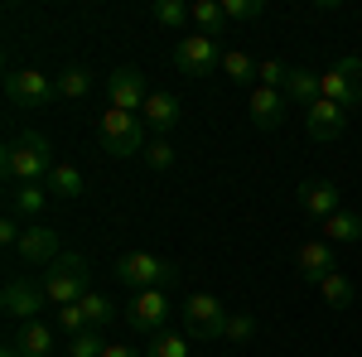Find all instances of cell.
Segmentation results:
<instances>
[{"mask_svg":"<svg viewBox=\"0 0 362 357\" xmlns=\"http://www.w3.org/2000/svg\"><path fill=\"white\" fill-rule=\"evenodd\" d=\"M295 271H300V280H309V285H324V280L338 271L334 247H329L324 237H309V242H300V251H295Z\"/></svg>","mask_w":362,"mask_h":357,"instance_id":"obj_12","label":"cell"},{"mask_svg":"<svg viewBox=\"0 0 362 357\" xmlns=\"http://www.w3.org/2000/svg\"><path fill=\"white\" fill-rule=\"evenodd\" d=\"M15 256L25 261L29 271H34V266H54L58 256H63V251H58V232H54V227H44V222H29L25 232H20Z\"/></svg>","mask_w":362,"mask_h":357,"instance_id":"obj_11","label":"cell"},{"mask_svg":"<svg viewBox=\"0 0 362 357\" xmlns=\"http://www.w3.org/2000/svg\"><path fill=\"white\" fill-rule=\"evenodd\" d=\"M107 353V338H102V329H83L68 338V357H102Z\"/></svg>","mask_w":362,"mask_h":357,"instance_id":"obj_28","label":"cell"},{"mask_svg":"<svg viewBox=\"0 0 362 357\" xmlns=\"http://www.w3.org/2000/svg\"><path fill=\"white\" fill-rule=\"evenodd\" d=\"M280 92H285V102H290V107H300V111L314 107V102H319V73H314V68H290Z\"/></svg>","mask_w":362,"mask_h":357,"instance_id":"obj_19","label":"cell"},{"mask_svg":"<svg viewBox=\"0 0 362 357\" xmlns=\"http://www.w3.org/2000/svg\"><path fill=\"white\" fill-rule=\"evenodd\" d=\"M150 15H155V25H165V29L194 25V10H189L184 0H155V5H150Z\"/></svg>","mask_w":362,"mask_h":357,"instance_id":"obj_26","label":"cell"},{"mask_svg":"<svg viewBox=\"0 0 362 357\" xmlns=\"http://www.w3.org/2000/svg\"><path fill=\"white\" fill-rule=\"evenodd\" d=\"M256 68L261 58H251L247 49H223V78L237 87H256Z\"/></svg>","mask_w":362,"mask_h":357,"instance_id":"obj_22","label":"cell"},{"mask_svg":"<svg viewBox=\"0 0 362 357\" xmlns=\"http://www.w3.org/2000/svg\"><path fill=\"white\" fill-rule=\"evenodd\" d=\"M54 145L44 131H20V136L5 140V150H0V169H5V179L10 184H44L49 174H54Z\"/></svg>","mask_w":362,"mask_h":357,"instance_id":"obj_1","label":"cell"},{"mask_svg":"<svg viewBox=\"0 0 362 357\" xmlns=\"http://www.w3.org/2000/svg\"><path fill=\"white\" fill-rule=\"evenodd\" d=\"M223 15L237 20V25H251V20L266 15V5H261V0H223Z\"/></svg>","mask_w":362,"mask_h":357,"instance_id":"obj_32","label":"cell"},{"mask_svg":"<svg viewBox=\"0 0 362 357\" xmlns=\"http://www.w3.org/2000/svg\"><path fill=\"white\" fill-rule=\"evenodd\" d=\"M49 184H10V198H5V213L20 222H34L44 208H49Z\"/></svg>","mask_w":362,"mask_h":357,"instance_id":"obj_17","label":"cell"},{"mask_svg":"<svg viewBox=\"0 0 362 357\" xmlns=\"http://www.w3.org/2000/svg\"><path fill=\"white\" fill-rule=\"evenodd\" d=\"M140 116H145V131H155V136H169V131L184 121V107H179V97H174V92H150Z\"/></svg>","mask_w":362,"mask_h":357,"instance_id":"obj_15","label":"cell"},{"mask_svg":"<svg viewBox=\"0 0 362 357\" xmlns=\"http://www.w3.org/2000/svg\"><path fill=\"white\" fill-rule=\"evenodd\" d=\"M92 83H97V78H92L87 68H63V73L54 78V92L63 97V102H78V97L92 92Z\"/></svg>","mask_w":362,"mask_h":357,"instance_id":"obj_25","label":"cell"},{"mask_svg":"<svg viewBox=\"0 0 362 357\" xmlns=\"http://www.w3.org/2000/svg\"><path fill=\"white\" fill-rule=\"evenodd\" d=\"M285 63L280 58H261V68H256V87H285Z\"/></svg>","mask_w":362,"mask_h":357,"instance_id":"obj_34","label":"cell"},{"mask_svg":"<svg viewBox=\"0 0 362 357\" xmlns=\"http://www.w3.org/2000/svg\"><path fill=\"white\" fill-rule=\"evenodd\" d=\"M251 333H256V319L251 314H227V329H223L227 343H251Z\"/></svg>","mask_w":362,"mask_h":357,"instance_id":"obj_33","label":"cell"},{"mask_svg":"<svg viewBox=\"0 0 362 357\" xmlns=\"http://www.w3.org/2000/svg\"><path fill=\"white\" fill-rule=\"evenodd\" d=\"M0 304H5V314H10L15 324H34V319H39V309L49 304V295H44V285H34L29 275H10Z\"/></svg>","mask_w":362,"mask_h":357,"instance_id":"obj_9","label":"cell"},{"mask_svg":"<svg viewBox=\"0 0 362 357\" xmlns=\"http://www.w3.org/2000/svg\"><path fill=\"white\" fill-rule=\"evenodd\" d=\"M78 304H83V314H87V329H107L116 319V304L107 300V295H97V290H87Z\"/></svg>","mask_w":362,"mask_h":357,"instance_id":"obj_27","label":"cell"},{"mask_svg":"<svg viewBox=\"0 0 362 357\" xmlns=\"http://www.w3.org/2000/svg\"><path fill=\"white\" fill-rule=\"evenodd\" d=\"M97 140H102V150L112 155V160H131V155H145V121L131 116V111H116L107 107L97 116Z\"/></svg>","mask_w":362,"mask_h":357,"instance_id":"obj_3","label":"cell"},{"mask_svg":"<svg viewBox=\"0 0 362 357\" xmlns=\"http://www.w3.org/2000/svg\"><path fill=\"white\" fill-rule=\"evenodd\" d=\"M44 184H49V193H54V198H83V169L68 165V160H58L54 174H49Z\"/></svg>","mask_w":362,"mask_h":357,"instance_id":"obj_23","label":"cell"},{"mask_svg":"<svg viewBox=\"0 0 362 357\" xmlns=\"http://www.w3.org/2000/svg\"><path fill=\"white\" fill-rule=\"evenodd\" d=\"M319 97L343 111L362 107V58H338L329 73H319Z\"/></svg>","mask_w":362,"mask_h":357,"instance_id":"obj_6","label":"cell"},{"mask_svg":"<svg viewBox=\"0 0 362 357\" xmlns=\"http://www.w3.org/2000/svg\"><path fill=\"white\" fill-rule=\"evenodd\" d=\"M0 357H25V353H20V348H15V343H5V353H0Z\"/></svg>","mask_w":362,"mask_h":357,"instance_id":"obj_38","label":"cell"},{"mask_svg":"<svg viewBox=\"0 0 362 357\" xmlns=\"http://www.w3.org/2000/svg\"><path fill=\"white\" fill-rule=\"evenodd\" d=\"M319 232H324V242H329V247H353V242H362V213L338 208V213L324 222Z\"/></svg>","mask_w":362,"mask_h":357,"instance_id":"obj_20","label":"cell"},{"mask_svg":"<svg viewBox=\"0 0 362 357\" xmlns=\"http://www.w3.org/2000/svg\"><path fill=\"white\" fill-rule=\"evenodd\" d=\"M319 295L334 304V309H348V304H353V280H348L343 271H334L329 280H324V285H319Z\"/></svg>","mask_w":362,"mask_h":357,"instance_id":"obj_29","label":"cell"},{"mask_svg":"<svg viewBox=\"0 0 362 357\" xmlns=\"http://www.w3.org/2000/svg\"><path fill=\"white\" fill-rule=\"evenodd\" d=\"M83 329H87L83 304H63V309H58V333H68V338H73V333H83Z\"/></svg>","mask_w":362,"mask_h":357,"instance_id":"obj_35","label":"cell"},{"mask_svg":"<svg viewBox=\"0 0 362 357\" xmlns=\"http://www.w3.org/2000/svg\"><path fill=\"white\" fill-rule=\"evenodd\" d=\"M20 232H25V227H20V218H10V213H5V222H0V242L15 251V247H20Z\"/></svg>","mask_w":362,"mask_h":357,"instance_id":"obj_36","label":"cell"},{"mask_svg":"<svg viewBox=\"0 0 362 357\" xmlns=\"http://www.w3.org/2000/svg\"><path fill=\"white\" fill-rule=\"evenodd\" d=\"M305 131H309L314 140H338L343 131H348V111L319 97L314 107H305Z\"/></svg>","mask_w":362,"mask_h":357,"instance_id":"obj_16","label":"cell"},{"mask_svg":"<svg viewBox=\"0 0 362 357\" xmlns=\"http://www.w3.org/2000/svg\"><path fill=\"white\" fill-rule=\"evenodd\" d=\"M145 357H189V343H184V333H155Z\"/></svg>","mask_w":362,"mask_h":357,"instance_id":"obj_30","label":"cell"},{"mask_svg":"<svg viewBox=\"0 0 362 357\" xmlns=\"http://www.w3.org/2000/svg\"><path fill=\"white\" fill-rule=\"evenodd\" d=\"M169 314H174V300H169V290H140L136 300H131V314H126V324L136 333H165Z\"/></svg>","mask_w":362,"mask_h":357,"instance_id":"obj_10","label":"cell"},{"mask_svg":"<svg viewBox=\"0 0 362 357\" xmlns=\"http://www.w3.org/2000/svg\"><path fill=\"white\" fill-rule=\"evenodd\" d=\"M179 314H184V338H194V343H218L227 329V309L218 295H208V290H198L189 300L179 304Z\"/></svg>","mask_w":362,"mask_h":357,"instance_id":"obj_5","label":"cell"},{"mask_svg":"<svg viewBox=\"0 0 362 357\" xmlns=\"http://www.w3.org/2000/svg\"><path fill=\"white\" fill-rule=\"evenodd\" d=\"M145 165L155 169V174H165V169H174V145H169L165 136H155L150 145H145Z\"/></svg>","mask_w":362,"mask_h":357,"instance_id":"obj_31","label":"cell"},{"mask_svg":"<svg viewBox=\"0 0 362 357\" xmlns=\"http://www.w3.org/2000/svg\"><path fill=\"white\" fill-rule=\"evenodd\" d=\"M10 343H15L25 357H49V353H54V329H49L44 319H34V324H20Z\"/></svg>","mask_w":362,"mask_h":357,"instance_id":"obj_21","label":"cell"},{"mask_svg":"<svg viewBox=\"0 0 362 357\" xmlns=\"http://www.w3.org/2000/svg\"><path fill=\"white\" fill-rule=\"evenodd\" d=\"M338 208H343V203H338V184H329V179H309V184H300V213H305L309 222L324 227Z\"/></svg>","mask_w":362,"mask_h":357,"instance_id":"obj_14","label":"cell"},{"mask_svg":"<svg viewBox=\"0 0 362 357\" xmlns=\"http://www.w3.org/2000/svg\"><path fill=\"white\" fill-rule=\"evenodd\" d=\"M5 97H10L15 111H44L58 92H54V78H49V73H39V68H15V73L5 78Z\"/></svg>","mask_w":362,"mask_h":357,"instance_id":"obj_7","label":"cell"},{"mask_svg":"<svg viewBox=\"0 0 362 357\" xmlns=\"http://www.w3.org/2000/svg\"><path fill=\"white\" fill-rule=\"evenodd\" d=\"M102 357H136V348H126V343H107V353Z\"/></svg>","mask_w":362,"mask_h":357,"instance_id":"obj_37","label":"cell"},{"mask_svg":"<svg viewBox=\"0 0 362 357\" xmlns=\"http://www.w3.org/2000/svg\"><path fill=\"white\" fill-rule=\"evenodd\" d=\"M116 280L121 285H131V290H174L179 285V266L165 261V256H155V251H126L121 261H116Z\"/></svg>","mask_w":362,"mask_h":357,"instance_id":"obj_2","label":"cell"},{"mask_svg":"<svg viewBox=\"0 0 362 357\" xmlns=\"http://www.w3.org/2000/svg\"><path fill=\"white\" fill-rule=\"evenodd\" d=\"M174 68L184 73V78H208V73H218L223 68V49H218V39H208V34H184L179 44H174Z\"/></svg>","mask_w":362,"mask_h":357,"instance_id":"obj_8","label":"cell"},{"mask_svg":"<svg viewBox=\"0 0 362 357\" xmlns=\"http://www.w3.org/2000/svg\"><path fill=\"white\" fill-rule=\"evenodd\" d=\"M145 78H140L136 68H116V73H107V102H112L116 111H145Z\"/></svg>","mask_w":362,"mask_h":357,"instance_id":"obj_13","label":"cell"},{"mask_svg":"<svg viewBox=\"0 0 362 357\" xmlns=\"http://www.w3.org/2000/svg\"><path fill=\"white\" fill-rule=\"evenodd\" d=\"M285 92L280 87H251V121L261 126V131H276L280 121H285Z\"/></svg>","mask_w":362,"mask_h":357,"instance_id":"obj_18","label":"cell"},{"mask_svg":"<svg viewBox=\"0 0 362 357\" xmlns=\"http://www.w3.org/2000/svg\"><path fill=\"white\" fill-rule=\"evenodd\" d=\"M87 275H92V271H87V256H83V251H63L54 266L44 271V280H39V285H44L49 304H54V309H63V304H78L87 295Z\"/></svg>","mask_w":362,"mask_h":357,"instance_id":"obj_4","label":"cell"},{"mask_svg":"<svg viewBox=\"0 0 362 357\" xmlns=\"http://www.w3.org/2000/svg\"><path fill=\"white\" fill-rule=\"evenodd\" d=\"M189 10H194V29H198V34H208V39H218V34H223V25H227L223 0H194Z\"/></svg>","mask_w":362,"mask_h":357,"instance_id":"obj_24","label":"cell"}]
</instances>
